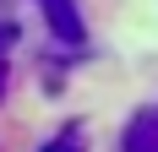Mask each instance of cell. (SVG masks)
I'll return each instance as SVG.
<instances>
[{
    "instance_id": "4",
    "label": "cell",
    "mask_w": 158,
    "mask_h": 152,
    "mask_svg": "<svg viewBox=\"0 0 158 152\" xmlns=\"http://www.w3.org/2000/svg\"><path fill=\"white\" fill-rule=\"evenodd\" d=\"M11 38H16V22L0 16V98H6V71H11V60H6L11 54Z\"/></svg>"
},
{
    "instance_id": "3",
    "label": "cell",
    "mask_w": 158,
    "mask_h": 152,
    "mask_svg": "<svg viewBox=\"0 0 158 152\" xmlns=\"http://www.w3.org/2000/svg\"><path fill=\"white\" fill-rule=\"evenodd\" d=\"M38 152H87V147H82V130H77V125H65L60 136H49Z\"/></svg>"
},
{
    "instance_id": "2",
    "label": "cell",
    "mask_w": 158,
    "mask_h": 152,
    "mask_svg": "<svg viewBox=\"0 0 158 152\" xmlns=\"http://www.w3.org/2000/svg\"><path fill=\"white\" fill-rule=\"evenodd\" d=\"M120 152H158V98H153L147 109H136V114L126 120Z\"/></svg>"
},
{
    "instance_id": "1",
    "label": "cell",
    "mask_w": 158,
    "mask_h": 152,
    "mask_svg": "<svg viewBox=\"0 0 158 152\" xmlns=\"http://www.w3.org/2000/svg\"><path fill=\"white\" fill-rule=\"evenodd\" d=\"M38 6H44V22H49V33H55L60 44H71V49L87 44V22H82L77 0H38Z\"/></svg>"
}]
</instances>
